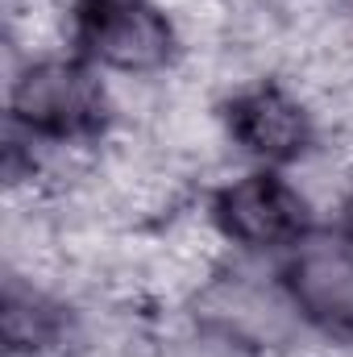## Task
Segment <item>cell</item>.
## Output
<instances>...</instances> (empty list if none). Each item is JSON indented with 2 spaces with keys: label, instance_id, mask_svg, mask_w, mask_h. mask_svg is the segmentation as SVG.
Returning <instances> with one entry per match:
<instances>
[{
  "label": "cell",
  "instance_id": "6da1fadb",
  "mask_svg": "<svg viewBox=\"0 0 353 357\" xmlns=\"http://www.w3.org/2000/svg\"><path fill=\"white\" fill-rule=\"evenodd\" d=\"M75 42L112 71L150 75L171 63L175 33L167 13L146 0H80L75 4Z\"/></svg>",
  "mask_w": 353,
  "mask_h": 357
},
{
  "label": "cell",
  "instance_id": "52a82bcc",
  "mask_svg": "<svg viewBox=\"0 0 353 357\" xmlns=\"http://www.w3.org/2000/svg\"><path fill=\"white\" fill-rule=\"evenodd\" d=\"M167 357H229L220 345H212V341H183V345H175Z\"/></svg>",
  "mask_w": 353,
  "mask_h": 357
},
{
  "label": "cell",
  "instance_id": "8992f818",
  "mask_svg": "<svg viewBox=\"0 0 353 357\" xmlns=\"http://www.w3.org/2000/svg\"><path fill=\"white\" fill-rule=\"evenodd\" d=\"M4 337H8V349L21 354V349H46L54 337H59V312L50 303H42L33 291L21 295L17 287H8V303H4Z\"/></svg>",
  "mask_w": 353,
  "mask_h": 357
},
{
  "label": "cell",
  "instance_id": "3957f363",
  "mask_svg": "<svg viewBox=\"0 0 353 357\" xmlns=\"http://www.w3.org/2000/svg\"><path fill=\"white\" fill-rule=\"evenodd\" d=\"M216 229L229 241H241L250 250L291 245L308 229V204L303 195L283 183L278 175H246L216 191L212 204Z\"/></svg>",
  "mask_w": 353,
  "mask_h": 357
},
{
  "label": "cell",
  "instance_id": "277c9868",
  "mask_svg": "<svg viewBox=\"0 0 353 357\" xmlns=\"http://www.w3.org/2000/svg\"><path fill=\"white\" fill-rule=\"evenodd\" d=\"M295 303L333 328H353V241L316 233L295 241V258L287 266Z\"/></svg>",
  "mask_w": 353,
  "mask_h": 357
},
{
  "label": "cell",
  "instance_id": "7a4b0ae2",
  "mask_svg": "<svg viewBox=\"0 0 353 357\" xmlns=\"http://www.w3.org/2000/svg\"><path fill=\"white\" fill-rule=\"evenodd\" d=\"M13 116L42 137H88L108 116V96L100 79L80 63L42 59L13 84Z\"/></svg>",
  "mask_w": 353,
  "mask_h": 357
},
{
  "label": "cell",
  "instance_id": "5b68a950",
  "mask_svg": "<svg viewBox=\"0 0 353 357\" xmlns=\"http://www.w3.org/2000/svg\"><path fill=\"white\" fill-rule=\"evenodd\" d=\"M229 137L266 162H291L308 150L312 125L299 100H291L283 88L262 84L254 91H241L229 104Z\"/></svg>",
  "mask_w": 353,
  "mask_h": 357
}]
</instances>
